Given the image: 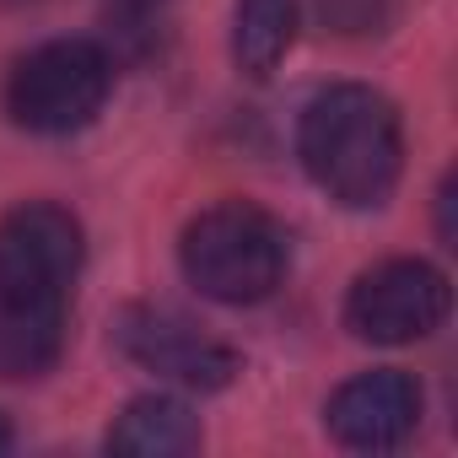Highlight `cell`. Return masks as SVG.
Segmentation results:
<instances>
[{"label": "cell", "instance_id": "6da1fadb", "mask_svg": "<svg viewBox=\"0 0 458 458\" xmlns=\"http://www.w3.org/2000/svg\"><path fill=\"white\" fill-rule=\"evenodd\" d=\"M297 157L329 199L367 210V205H383L399 183L404 130H399V114L383 92L345 81V87L318 92L302 108Z\"/></svg>", "mask_w": 458, "mask_h": 458}, {"label": "cell", "instance_id": "5b68a950", "mask_svg": "<svg viewBox=\"0 0 458 458\" xmlns=\"http://www.w3.org/2000/svg\"><path fill=\"white\" fill-rule=\"evenodd\" d=\"M453 308V292H447V276L426 259H388L377 270H367L356 286H351V302H345V324L356 340H372V345H410V340H426L431 329H442Z\"/></svg>", "mask_w": 458, "mask_h": 458}, {"label": "cell", "instance_id": "8992f818", "mask_svg": "<svg viewBox=\"0 0 458 458\" xmlns=\"http://www.w3.org/2000/svg\"><path fill=\"white\" fill-rule=\"evenodd\" d=\"M114 335L130 361H140L146 372L183 383V388H226L238 372L233 345H221L216 335L194 329L183 313H167V308H130Z\"/></svg>", "mask_w": 458, "mask_h": 458}, {"label": "cell", "instance_id": "30bf717a", "mask_svg": "<svg viewBox=\"0 0 458 458\" xmlns=\"http://www.w3.org/2000/svg\"><path fill=\"white\" fill-rule=\"evenodd\" d=\"M297 44V0H238L233 60L243 76H270Z\"/></svg>", "mask_w": 458, "mask_h": 458}, {"label": "cell", "instance_id": "9c48e42d", "mask_svg": "<svg viewBox=\"0 0 458 458\" xmlns=\"http://www.w3.org/2000/svg\"><path fill=\"white\" fill-rule=\"evenodd\" d=\"M108 447L130 453V458H178V453L199 447V420L189 415V404H178L167 394H146L114 420Z\"/></svg>", "mask_w": 458, "mask_h": 458}, {"label": "cell", "instance_id": "7a4b0ae2", "mask_svg": "<svg viewBox=\"0 0 458 458\" xmlns=\"http://www.w3.org/2000/svg\"><path fill=\"white\" fill-rule=\"evenodd\" d=\"M178 259H183L189 286H199V297L226 302V308H249V302H265L281 286L286 233L259 205L226 199V205L199 210L183 226Z\"/></svg>", "mask_w": 458, "mask_h": 458}, {"label": "cell", "instance_id": "7c38bea8", "mask_svg": "<svg viewBox=\"0 0 458 458\" xmlns=\"http://www.w3.org/2000/svg\"><path fill=\"white\" fill-rule=\"evenodd\" d=\"M108 17L119 22V33H151V22H162L167 0H103Z\"/></svg>", "mask_w": 458, "mask_h": 458}, {"label": "cell", "instance_id": "ba28073f", "mask_svg": "<svg viewBox=\"0 0 458 458\" xmlns=\"http://www.w3.org/2000/svg\"><path fill=\"white\" fill-rule=\"evenodd\" d=\"M65 351L60 302H0V377H44Z\"/></svg>", "mask_w": 458, "mask_h": 458}, {"label": "cell", "instance_id": "4fadbf2b", "mask_svg": "<svg viewBox=\"0 0 458 458\" xmlns=\"http://www.w3.org/2000/svg\"><path fill=\"white\" fill-rule=\"evenodd\" d=\"M12 447V426H6V415H0V453Z\"/></svg>", "mask_w": 458, "mask_h": 458}, {"label": "cell", "instance_id": "3957f363", "mask_svg": "<svg viewBox=\"0 0 458 458\" xmlns=\"http://www.w3.org/2000/svg\"><path fill=\"white\" fill-rule=\"evenodd\" d=\"M114 87V60L92 38H55L17 60L6 81V114L33 135H71L98 119Z\"/></svg>", "mask_w": 458, "mask_h": 458}, {"label": "cell", "instance_id": "277c9868", "mask_svg": "<svg viewBox=\"0 0 458 458\" xmlns=\"http://www.w3.org/2000/svg\"><path fill=\"white\" fill-rule=\"evenodd\" d=\"M81 276V221L65 205L28 199L0 216V302H60Z\"/></svg>", "mask_w": 458, "mask_h": 458}, {"label": "cell", "instance_id": "8fae6325", "mask_svg": "<svg viewBox=\"0 0 458 458\" xmlns=\"http://www.w3.org/2000/svg\"><path fill=\"white\" fill-rule=\"evenodd\" d=\"M324 12L340 33H367L383 22V0H324Z\"/></svg>", "mask_w": 458, "mask_h": 458}, {"label": "cell", "instance_id": "52a82bcc", "mask_svg": "<svg viewBox=\"0 0 458 458\" xmlns=\"http://www.w3.org/2000/svg\"><path fill=\"white\" fill-rule=\"evenodd\" d=\"M324 420H329V437H335L340 447L388 453V447H399V442L415 431V420H420V383H415L410 372H399V367L361 372V377H351V383L329 399Z\"/></svg>", "mask_w": 458, "mask_h": 458}]
</instances>
